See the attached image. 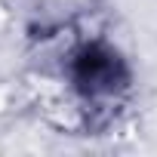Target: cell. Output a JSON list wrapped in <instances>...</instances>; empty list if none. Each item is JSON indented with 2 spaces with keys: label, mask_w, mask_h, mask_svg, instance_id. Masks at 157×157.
I'll return each mask as SVG.
<instances>
[{
  "label": "cell",
  "mask_w": 157,
  "mask_h": 157,
  "mask_svg": "<svg viewBox=\"0 0 157 157\" xmlns=\"http://www.w3.org/2000/svg\"><path fill=\"white\" fill-rule=\"evenodd\" d=\"M77 83H80L83 90L96 93V90H114V80L120 74V62L114 52L102 49V46H90L83 49V56L77 59Z\"/></svg>",
  "instance_id": "obj_1"
}]
</instances>
